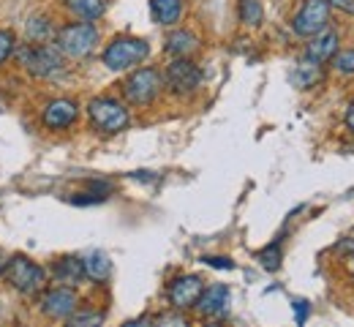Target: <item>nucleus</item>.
<instances>
[{
  "label": "nucleus",
  "mask_w": 354,
  "mask_h": 327,
  "mask_svg": "<svg viewBox=\"0 0 354 327\" xmlns=\"http://www.w3.org/2000/svg\"><path fill=\"white\" fill-rule=\"evenodd\" d=\"M25 71L39 80H57L66 74V55L55 44H28L17 52Z\"/></svg>",
  "instance_id": "f257e3e1"
},
{
  "label": "nucleus",
  "mask_w": 354,
  "mask_h": 327,
  "mask_svg": "<svg viewBox=\"0 0 354 327\" xmlns=\"http://www.w3.org/2000/svg\"><path fill=\"white\" fill-rule=\"evenodd\" d=\"M55 47L60 49L66 57L82 60V57H88L90 52L98 47V28L90 19H85V22H68V25H63L57 30Z\"/></svg>",
  "instance_id": "f03ea898"
},
{
  "label": "nucleus",
  "mask_w": 354,
  "mask_h": 327,
  "mask_svg": "<svg viewBox=\"0 0 354 327\" xmlns=\"http://www.w3.org/2000/svg\"><path fill=\"white\" fill-rule=\"evenodd\" d=\"M88 115L93 129L101 131V134H120L131 123V115H129L126 104H120L118 98H109V95L93 98L88 104Z\"/></svg>",
  "instance_id": "7ed1b4c3"
},
{
  "label": "nucleus",
  "mask_w": 354,
  "mask_h": 327,
  "mask_svg": "<svg viewBox=\"0 0 354 327\" xmlns=\"http://www.w3.org/2000/svg\"><path fill=\"white\" fill-rule=\"evenodd\" d=\"M6 281L11 283V289H17L19 295H25V297H33V295H39L41 289H44L46 283V270L41 265H36V262H30L28 256H22V254H17V256H11L8 259V265H6Z\"/></svg>",
  "instance_id": "20e7f679"
},
{
  "label": "nucleus",
  "mask_w": 354,
  "mask_h": 327,
  "mask_svg": "<svg viewBox=\"0 0 354 327\" xmlns=\"http://www.w3.org/2000/svg\"><path fill=\"white\" fill-rule=\"evenodd\" d=\"M150 55V44L136 36H118L104 49V66L109 71H129Z\"/></svg>",
  "instance_id": "39448f33"
},
{
  "label": "nucleus",
  "mask_w": 354,
  "mask_h": 327,
  "mask_svg": "<svg viewBox=\"0 0 354 327\" xmlns=\"http://www.w3.org/2000/svg\"><path fill=\"white\" fill-rule=\"evenodd\" d=\"M164 91V80H161V71L145 66V68H136L129 74V80L123 82V95L126 101L133 106H147L153 104Z\"/></svg>",
  "instance_id": "423d86ee"
},
{
  "label": "nucleus",
  "mask_w": 354,
  "mask_h": 327,
  "mask_svg": "<svg viewBox=\"0 0 354 327\" xmlns=\"http://www.w3.org/2000/svg\"><path fill=\"white\" fill-rule=\"evenodd\" d=\"M161 80H164V88L169 93L185 98V95H194L199 91V85H202V68L194 60H188V57H175L164 68Z\"/></svg>",
  "instance_id": "0eeeda50"
},
{
  "label": "nucleus",
  "mask_w": 354,
  "mask_h": 327,
  "mask_svg": "<svg viewBox=\"0 0 354 327\" xmlns=\"http://www.w3.org/2000/svg\"><path fill=\"white\" fill-rule=\"evenodd\" d=\"M330 3L327 0H303L297 14L292 17V30L300 39H310L330 28Z\"/></svg>",
  "instance_id": "6e6552de"
},
{
  "label": "nucleus",
  "mask_w": 354,
  "mask_h": 327,
  "mask_svg": "<svg viewBox=\"0 0 354 327\" xmlns=\"http://www.w3.org/2000/svg\"><path fill=\"white\" fill-rule=\"evenodd\" d=\"M41 314L46 319H68L77 308H80V297L74 292V286H55V289H46L41 303H39Z\"/></svg>",
  "instance_id": "1a4fd4ad"
},
{
  "label": "nucleus",
  "mask_w": 354,
  "mask_h": 327,
  "mask_svg": "<svg viewBox=\"0 0 354 327\" xmlns=\"http://www.w3.org/2000/svg\"><path fill=\"white\" fill-rule=\"evenodd\" d=\"M80 120V106L71 98H55L41 109V123L49 131H63L71 129Z\"/></svg>",
  "instance_id": "9d476101"
},
{
  "label": "nucleus",
  "mask_w": 354,
  "mask_h": 327,
  "mask_svg": "<svg viewBox=\"0 0 354 327\" xmlns=\"http://www.w3.org/2000/svg\"><path fill=\"white\" fill-rule=\"evenodd\" d=\"M202 289H205V283L199 276H180L169 283V289H167V297H169V306L175 308V311H188V308H194L196 306V300H199V295H202Z\"/></svg>",
  "instance_id": "9b49d317"
},
{
  "label": "nucleus",
  "mask_w": 354,
  "mask_h": 327,
  "mask_svg": "<svg viewBox=\"0 0 354 327\" xmlns=\"http://www.w3.org/2000/svg\"><path fill=\"white\" fill-rule=\"evenodd\" d=\"M229 303H232V295H229V286L223 283H213L210 289H202L199 300H196V311L205 317V319H223L229 314Z\"/></svg>",
  "instance_id": "f8f14e48"
},
{
  "label": "nucleus",
  "mask_w": 354,
  "mask_h": 327,
  "mask_svg": "<svg viewBox=\"0 0 354 327\" xmlns=\"http://www.w3.org/2000/svg\"><path fill=\"white\" fill-rule=\"evenodd\" d=\"M338 44H341V39H338L335 30H322V33L310 36L308 47H306V57L316 60V63H327V60H333V55L341 49Z\"/></svg>",
  "instance_id": "ddd939ff"
},
{
  "label": "nucleus",
  "mask_w": 354,
  "mask_h": 327,
  "mask_svg": "<svg viewBox=\"0 0 354 327\" xmlns=\"http://www.w3.org/2000/svg\"><path fill=\"white\" fill-rule=\"evenodd\" d=\"M196 47H199V39L191 30H172L164 41V52L172 57H188L191 52H196Z\"/></svg>",
  "instance_id": "4468645a"
},
{
  "label": "nucleus",
  "mask_w": 354,
  "mask_h": 327,
  "mask_svg": "<svg viewBox=\"0 0 354 327\" xmlns=\"http://www.w3.org/2000/svg\"><path fill=\"white\" fill-rule=\"evenodd\" d=\"M55 281L63 283V286H77L80 281L85 279V268H82V259L77 256H63L57 265H55Z\"/></svg>",
  "instance_id": "2eb2a0df"
},
{
  "label": "nucleus",
  "mask_w": 354,
  "mask_h": 327,
  "mask_svg": "<svg viewBox=\"0 0 354 327\" xmlns=\"http://www.w3.org/2000/svg\"><path fill=\"white\" fill-rule=\"evenodd\" d=\"M150 14L158 25L172 28L183 17V0H150Z\"/></svg>",
  "instance_id": "dca6fc26"
},
{
  "label": "nucleus",
  "mask_w": 354,
  "mask_h": 327,
  "mask_svg": "<svg viewBox=\"0 0 354 327\" xmlns=\"http://www.w3.org/2000/svg\"><path fill=\"white\" fill-rule=\"evenodd\" d=\"M82 268H85V279L95 281V283H104L112 273V262L104 251H93L82 259Z\"/></svg>",
  "instance_id": "f3484780"
},
{
  "label": "nucleus",
  "mask_w": 354,
  "mask_h": 327,
  "mask_svg": "<svg viewBox=\"0 0 354 327\" xmlns=\"http://www.w3.org/2000/svg\"><path fill=\"white\" fill-rule=\"evenodd\" d=\"M319 80H322V63H316V60H310V57H303V60L297 63L295 74H292V82H295L297 88H313Z\"/></svg>",
  "instance_id": "a211bd4d"
},
{
  "label": "nucleus",
  "mask_w": 354,
  "mask_h": 327,
  "mask_svg": "<svg viewBox=\"0 0 354 327\" xmlns=\"http://www.w3.org/2000/svg\"><path fill=\"white\" fill-rule=\"evenodd\" d=\"M68 11L77 14L80 19H98L104 11H106V0H66Z\"/></svg>",
  "instance_id": "6ab92c4d"
},
{
  "label": "nucleus",
  "mask_w": 354,
  "mask_h": 327,
  "mask_svg": "<svg viewBox=\"0 0 354 327\" xmlns=\"http://www.w3.org/2000/svg\"><path fill=\"white\" fill-rule=\"evenodd\" d=\"M25 36H28L30 44H46L55 36V28H52V22L46 17H33L28 22V28H25Z\"/></svg>",
  "instance_id": "aec40b11"
},
{
  "label": "nucleus",
  "mask_w": 354,
  "mask_h": 327,
  "mask_svg": "<svg viewBox=\"0 0 354 327\" xmlns=\"http://www.w3.org/2000/svg\"><path fill=\"white\" fill-rule=\"evenodd\" d=\"M237 14H240V22H243V25L259 28V25H262V17H265L262 0H240V3H237Z\"/></svg>",
  "instance_id": "412c9836"
},
{
  "label": "nucleus",
  "mask_w": 354,
  "mask_h": 327,
  "mask_svg": "<svg viewBox=\"0 0 354 327\" xmlns=\"http://www.w3.org/2000/svg\"><path fill=\"white\" fill-rule=\"evenodd\" d=\"M333 68L341 77H354V49H338L333 55Z\"/></svg>",
  "instance_id": "4be33fe9"
},
{
  "label": "nucleus",
  "mask_w": 354,
  "mask_h": 327,
  "mask_svg": "<svg viewBox=\"0 0 354 327\" xmlns=\"http://www.w3.org/2000/svg\"><path fill=\"white\" fill-rule=\"evenodd\" d=\"M259 262L265 270H278L281 268V243H272L265 251H259Z\"/></svg>",
  "instance_id": "5701e85b"
},
{
  "label": "nucleus",
  "mask_w": 354,
  "mask_h": 327,
  "mask_svg": "<svg viewBox=\"0 0 354 327\" xmlns=\"http://www.w3.org/2000/svg\"><path fill=\"white\" fill-rule=\"evenodd\" d=\"M14 44H17V39H14V33L11 30H0V66L11 57V52H14Z\"/></svg>",
  "instance_id": "b1692460"
},
{
  "label": "nucleus",
  "mask_w": 354,
  "mask_h": 327,
  "mask_svg": "<svg viewBox=\"0 0 354 327\" xmlns=\"http://www.w3.org/2000/svg\"><path fill=\"white\" fill-rule=\"evenodd\" d=\"M68 322H71V325H101V322H104V314H77V311H74V314L68 317Z\"/></svg>",
  "instance_id": "393cba45"
},
{
  "label": "nucleus",
  "mask_w": 354,
  "mask_h": 327,
  "mask_svg": "<svg viewBox=\"0 0 354 327\" xmlns=\"http://www.w3.org/2000/svg\"><path fill=\"white\" fill-rule=\"evenodd\" d=\"M202 262L210 265V268H218V270H232V268H234L232 259H226V256H205Z\"/></svg>",
  "instance_id": "a878e982"
},
{
  "label": "nucleus",
  "mask_w": 354,
  "mask_h": 327,
  "mask_svg": "<svg viewBox=\"0 0 354 327\" xmlns=\"http://www.w3.org/2000/svg\"><path fill=\"white\" fill-rule=\"evenodd\" d=\"M330 8H338L344 14H354V0H327Z\"/></svg>",
  "instance_id": "bb28decb"
},
{
  "label": "nucleus",
  "mask_w": 354,
  "mask_h": 327,
  "mask_svg": "<svg viewBox=\"0 0 354 327\" xmlns=\"http://www.w3.org/2000/svg\"><path fill=\"white\" fill-rule=\"evenodd\" d=\"M295 311H297V322H306V317H308V303H306V300H297V303H295Z\"/></svg>",
  "instance_id": "cd10ccee"
},
{
  "label": "nucleus",
  "mask_w": 354,
  "mask_h": 327,
  "mask_svg": "<svg viewBox=\"0 0 354 327\" xmlns=\"http://www.w3.org/2000/svg\"><path fill=\"white\" fill-rule=\"evenodd\" d=\"M346 129H349V131L354 134V101L349 104V106H346Z\"/></svg>",
  "instance_id": "c85d7f7f"
},
{
  "label": "nucleus",
  "mask_w": 354,
  "mask_h": 327,
  "mask_svg": "<svg viewBox=\"0 0 354 327\" xmlns=\"http://www.w3.org/2000/svg\"><path fill=\"white\" fill-rule=\"evenodd\" d=\"M6 265H8V256H6V254H3V251H0V276H3V273H6Z\"/></svg>",
  "instance_id": "c756f323"
},
{
  "label": "nucleus",
  "mask_w": 354,
  "mask_h": 327,
  "mask_svg": "<svg viewBox=\"0 0 354 327\" xmlns=\"http://www.w3.org/2000/svg\"><path fill=\"white\" fill-rule=\"evenodd\" d=\"M352 279H354V259H352Z\"/></svg>",
  "instance_id": "7c9ffc66"
}]
</instances>
